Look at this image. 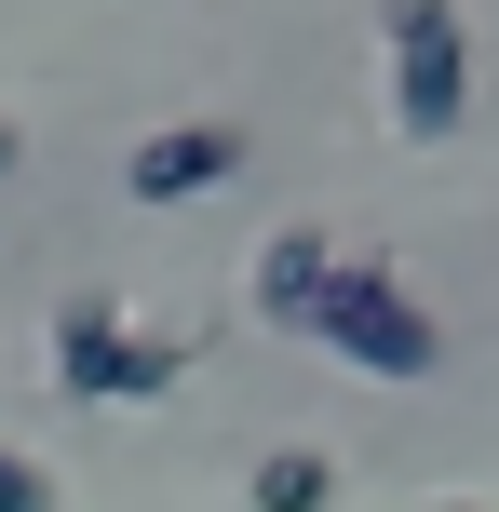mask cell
<instances>
[{
	"label": "cell",
	"instance_id": "6da1fadb",
	"mask_svg": "<svg viewBox=\"0 0 499 512\" xmlns=\"http://www.w3.org/2000/svg\"><path fill=\"white\" fill-rule=\"evenodd\" d=\"M297 337H324V351H338L351 378H432V364H446V337H432L419 283H405L392 256H338V270H324V297H311V324H297Z\"/></svg>",
	"mask_w": 499,
	"mask_h": 512
},
{
	"label": "cell",
	"instance_id": "7a4b0ae2",
	"mask_svg": "<svg viewBox=\"0 0 499 512\" xmlns=\"http://www.w3.org/2000/svg\"><path fill=\"white\" fill-rule=\"evenodd\" d=\"M189 351H203V337H149V324H122L108 297H68L41 364H54L68 405H162V391L189 378Z\"/></svg>",
	"mask_w": 499,
	"mask_h": 512
},
{
	"label": "cell",
	"instance_id": "3957f363",
	"mask_svg": "<svg viewBox=\"0 0 499 512\" xmlns=\"http://www.w3.org/2000/svg\"><path fill=\"white\" fill-rule=\"evenodd\" d=\"M378 81H392V135H459L473 122V27L459 0H392L378 14Z\"/></svg>",
	"mask_w": 499,
	"mask_h": 512
},
{
	"label": "cell",
	"instance_id": "277c9868",
	"mask_svg": "<svg viewBox=\"0 0 499 512\" xmlns=\"http://www.w3.org/2000/svg\"><path fill=\"white\" fill-rule=\"evenodd\" d=\"M230 176H243V122H162V135H135V162H122L135 203H203V189H230Z\"/></svg>",
	"mask_w": 499,
	"mask_h": 512
},
{
	"label": "cell",
	"instance_id": "5b68a950",
	"mask_svg": "<svg viewBox=\"0 0 499 512\" xmlns=\"http://www.w3.org/2000/svg\"><path fill=\"white\" fill-rule=\"evenodd\" d=\"M324 270H338V243H324V230H270L257 243V283H243V297H257V324H311V297H324Z\"/></svg>",
	"mask_w": 499,
	"mask_h": 512
},
{
	"label": "cell",
	"instance_id": "8992f818",
	"mask_svg": "<svg viewBox=\"0 0 499 512\" xmlns=\"http://www.w3.org/2000/svg\"><path fill=\"white\" fill-rule=\"evenodd\" d=\"M338 499V459L324 445H270L257 472H243V512H324Z\"/></svg>",
	"mask_w": 499,
	"mask_h": 512
},
{
	"label": "cell",
	"instance_id": "52a82bcc",
	"mask_svg": "<svg viewBox=\"0 0 499 512\" xmlns=\"http://www.w3.org/2000/svg\"><path fill=\"white\" fill-rule=\"evenodd\" d=\"M0 512H54V472L27 459V445H0Z\"/></svg>",
	"mask_w": 499,
	"mask_h": 512
},
{
	"label": "cell",
	"instance_id": "ba28073f",
	"mask_svg": "<svg viewBox=\"0 0 499 512\" xmlns=\"http://www.w3.org/2000/svg\"><path fill=\"white\" fill-rule=\"evenodd\" d=\"M14 162H27V135H14V122H0V176H14Z\"/></svg>",
	"mask_w": 499,
	"mask_h": 512
},
{
	"label": "cell",
	"instance_id": "9c48e42d",
	"mask_svg": "<svg viewBox=\"0 0 499 512\" xmlns=\"http://www.w3.org/2000/svg\"><path fill=\"white\" fill-rule=\"evenodd\" d=\"M432 512H486V499H432Z\"/></svg>",
	"mask_w": 499,
	"mask_h": 512
}]
</instances>
